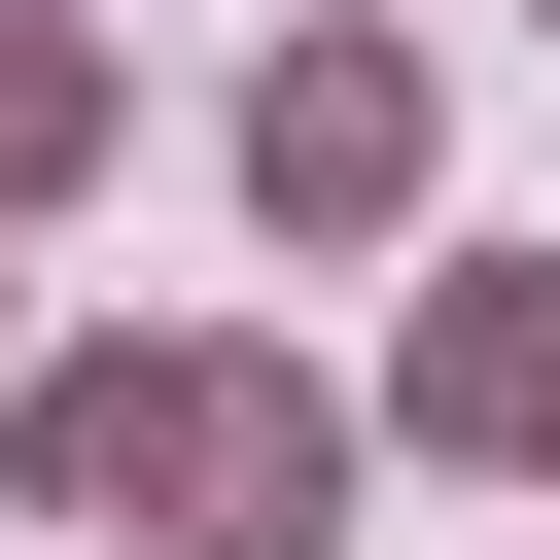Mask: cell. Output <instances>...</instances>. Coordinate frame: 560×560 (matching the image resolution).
<instances>
[{
  "instance_id": "cell-1",
  "label": "cell",
  "mask_w": 560,
  "mask_h": 560,
  "mask_svg": "<svg viewBox=\"0 0 560 560\" xmlns=\"http://www.w3.org/2000/svg\"><path fill=\"white\" fill-rule=\"evenodd\" d=\"M35 525H140V560H315L350 525V420L280 385V350H210V315H140V350H35Z\"/></svg>"
},
{
  "instance_id": "cell-2",
  "label": "cell",
  "mask_w": 560,
  "mask_h": 560,
  "mask_svg": "<svg viewBox=\"0 0 560 560\" xmlns=\"http://www.w3.org/2000/svg\"><path fill=\"white\" fill-rule=\"evenodd\" d=\"M385 210H420V35L315 0V35L245 70V245H385Z\"/></svg>"
},
{
  "instance_id": "cell-3",
  "label": "cell",
  "mask_w": 560,
  "mask_h": 560,
  "mask_svg": "<svg viewBox=\"0 0 560 560\" xmlns=\"http://www.w3.org/2000/svg\"><path fill=\"white\" fill-rule=\"evenodd\" d=\"M385 420H420V455H560V245H455L420 350H385Z\"/></svg>"
},
{
  "instance_id": "cell-4",
  "label": "cell",
  "mask_w": 560,
  "mask_h": 560,
  "mask_svg": "<svg viewBox=\"0 0 560 560\" xmlns=\"http://www.w3.org/2000/svg\"><path fill=\"white\" fill-rule=\"evenodd\" d=\"M105 140H140V70H105V35H70V0H0V210H70V175H105Z\"/></svg>"
}]
</instances>
